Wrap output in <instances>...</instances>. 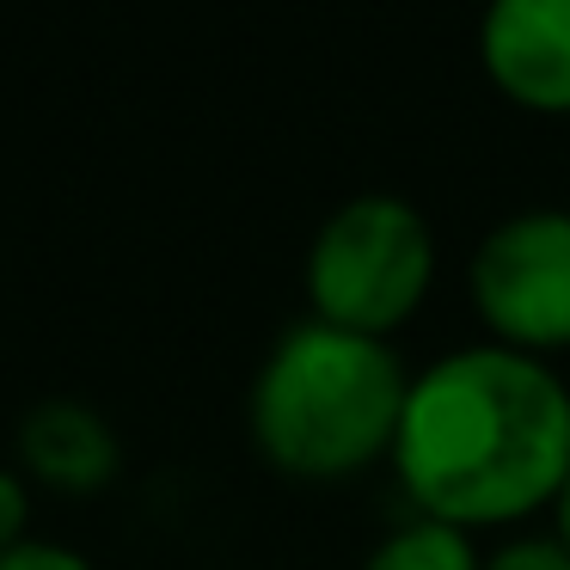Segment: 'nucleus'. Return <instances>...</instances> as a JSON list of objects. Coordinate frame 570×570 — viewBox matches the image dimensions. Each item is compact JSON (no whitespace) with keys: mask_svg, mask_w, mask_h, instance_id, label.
I'll return each mask as SVG.
<instances>
[{"mask_svg":"<svg viewBox=\"0 0 570 570\" xmlns=\"http://www.w3.org/2000/svg\"><path fill=\"white\" fill-rule=\"evenodd\" d=\"M0 570H99L92 558H80L75 546H56V540H26L0 558Z\"/></svg>","mask_w":570,"mask_h":570,"instance_id":"9d476101","label":"nucleus"},{"mask_svg":"<svg viewBox=\"0 0 570 570\" xmlns=\"http://www.w3.org/2000/svg\"><path fill=\"white\" fill-rule=\"evenodd\" d=\"M362 570H484V558H479V546H472V533L417 515V521L386 533V540L362 558Z\"/></svg>","mask_w":570,"mask_h":570,"instance_id":"0eeeda50","label":"nucleus"},{"mask_svg":"<svg viewBox=\"0 0 570 570\" xmlns=\"http://www.w3.org/2000/svg\"><path fill=\"white\" fill-rule=\"evenodd\" d=\"M435 283V234L417 203L393 190L337 203L307 246L313 320L362 337H386L423 307Z\"/></svg>","mask_w":570,"mask_h":570,"instance_id":"7ed1b4c3","label":"nucleus"},{"mask_svg":"<svg viewBox=\"0 0 570 570\" xmlns=\"http://www.w3.org/2000/svg\"><path fill=\"white\" fill-rule=\"evenodd\" d=\"M19 466L43 491L99 497L124 472V442H117L111 417L92 411L87 399H38L19 417Z\"/></svg>","mask_w":570,"mask_h":570,"instance_id":"423d86ee","label":"nucleus"},{"mask_svg":"<svg viewBox=\"0 0 570 570\" xmlns=\"http://www.w3.org/2000/svg\"><path fill=\"white\" fill-rule=\"evenodd\" d=\"M31 540V479L0 466V558Z\"/></svg>","mask_w":570,"mask_h":570,"instance_id":"1a4fd4ad","label":"nucleus"},{"mask_svg":"<svg viewBox=\"0 0 570 570\" xmlns=\"http://www.w3.org/2000/svg\"><path fill=\"white\" fill-rule=\"evenodd\" d=\"M472 307L484 332L521 356L570 350V209H521L472 252Z\"/></svg>","mask_w":570,"mask_h":570,"instance_id":"20e7f679","label":"nucleus"},{"mask_svg":"<svg viewBox=\"0 0 570 570\" xmlns=\"http://www.w3.org/2000/svg\"><path fill=\"white\" fill-rule=\"evenodd\" d=\"M479 56L509 105L570 117V0H497L479 26Z\"/></svg>","mask_w":570,"mask_h":570,"instance_id":"39448f33","label":"nucleus"},{"mask_svg":"<svg viewBox=\"0 0 570 570\" xmlns=\"http://www.w3.org/2000/svg\"><path fill=\"white\" fill-rule=\"evenodd\" d=\"M484 570H570V546L558 533H528L484 558Z\"/></svg>","mask_w":570,"mask_h":570,"instance_id":"6e6552de","label":"nucleus"},{"mask_svg":"<svg viewBox=\"0 0 570 570\" xmlns=\"http://www.w3.org/2000/svg\"><path fill=\"white\" fill-rule=\"evenodd\" d=\"M411 374L386 337L301 320L276 337L246 399L258 454L288 479H350L393 460Z\"/></svg>","mask_w":570,"mask_h":570,"instance_id":"f03ea898","label":"nucleus"},{"mask_svg":"<svg viewBox=\"0 0 570 570\" xmlns=\"http://www.w3.org/2000/svg\"><path fill=\"white\" fill-rule=\"evenodd\" d=\"M552 515H558V540L570 546V472H564V484H558V497H552Z\"/></svg>","mask_w":570,"mask_h":570,"instance_id":"9b49d317","label":"nucleus"},{"mask_svg":"<svg viewBox=\"0 0 570 570\" xmlns=\"http://www.w3.org/2000/svg\"><path fill=\"white\" fill-rule=\"evenodd\" d=\"M393 472L423 521L479 533L552 509L570 472V386L552 362L466 344L411 374Z\"/></svg>","mask_w":570,"mask_h":570,"instance_id":"f257e3e1","label":"nucleus"}]
</instances>
